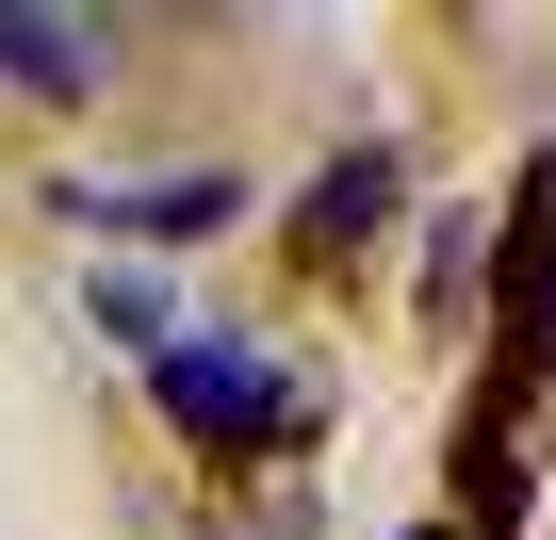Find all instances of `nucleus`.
Segmentation results:
<instances>
[{
  "label": "nucleus",
  "instance_id": "f257e3e1",
  "mask_svg": "<svg viewBox=\"0 0 556 540\" xmlns=\"http://www.w3.org/2000/svg\"><path fill=\"white\" fill-rule=\"evenodd\" d=\"M148 393H164V426H180L197 459H245V442L278 426V361H262V344H164Z\"/></svg>",
  "mask_w": 556,
  "mask_h": 540
},
{
  "label": "nucleus",
  "instance_id": "f03ea898",
  "mask_svg": "<svg viewBox=\"0 0 556 540\" xmlns=\"http://www.w3.org/2000/svg\"><path fill=\"white\" fill-rule=\"evenodd\" d=\"M66 213L115 229V246H197V229L245 213V180H213V164H197V180H66Z\"/></svg>",
  "mask_w": 556,
  "mask_h": 540
},
{
  "label": "nucleus",
  "instance_id": "7ed1b4c3",
  "mask_svg": "<svg viewBox=\"0 0 556 540\" xmlns=\"http://www.w3.org/2000/svg\"><path fill=\"white\" fill-rule=\"evenodd\" d=\"M99 66H115L99 17H34V0H0V83H17V99H99Z\"/></svg>",
  "mask_w": 556,
  "mask_h": 540
},
{
  "label": "nucleus",
  "instance_id": "20e7f679",
  "mask_svg": "<svg viewBox=\"0 0 556 540\" xmlns=\"http://www.w3.org/2000/svg\"><path fill=\"white\" fill-rule=\"evenodd\" d=\"M507 328H523V361L556 377V148L523 164V213H507Z\"/></svg>",
  "mask_w": 556,
  "mask_h": 540
},
{
  "label": "nucleus",
  "instance_id": "39448f33",
  "mask_svg": "<svg viewBox=\"0 0 556 540\" xmlns=\"http://www.w3.org/2000/svg\"><path fill=\"white\" fill-rule=\"evenodd\" d=\"M393 213H409V164H393V148H344V164L312 180V229H328V246H361V229H393Z\"/></svg>",
  "mask_w": 556,
  "mask_h": 540
},
{
  "label": "nucleus",
  "instance_id": "423d86ee",
  "mask_svg": "<svg viewBox=\"0 0 556 540\" xmlns=\"http://www.w3.org/2000/svg\"><path fill=\"white\" fill-rule=\"evenodd\" d=\"M99 328H115V344H148V361H164V344H180V312H164V296H148V279H99Z\"/></svg>",
  "mask_w": 556,
  "mask_h": 540
},
{
  "label": "nucleus",
  "instance_id": "0eeeda50",
  "mask_svg": "<svg viewBox=\"0 0 556 540\" xmlns=\"http://www.w3.org/2000/svg\"><path fill=\"white\" fill-rule=\"evenodd\" d=\"M409 540H458V524H409Z\"/></svg>",
  "mask_w": 556,
  "mask_h": 540
}]
</instances>
